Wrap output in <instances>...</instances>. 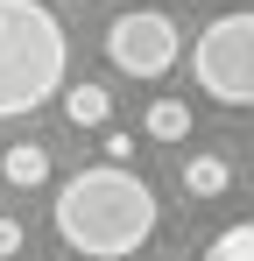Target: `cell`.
<instances>
[{
    "label": "cell",
    "mask_w": 254,
    "mask_h": 261,
    "mask_svg": "<svg viewBox=\"0 0 254 261\" xmlns=\"http://www.w3.org/2000/svg\"><path fill=\"white\" fill-rule=\"evenodd\" d=\"M7 254H21V219L0 212V261H7Z\"/></svg>",
    "instance_id": "8fae6325"
},
{
    "label": "cell",
    "mask_w": 254,
    "mask_h": 261,
    "mask_svg": "<svg viewBox=\"0 0 254 261\" xmlns=\"http://www.w3.org/2000/svg\"><path fill=\"white\" fill-rule=\"evenodd\" d=\"M64 71H71L64 21L42 0H0V120L36 113L42 99H57Z\"/></svg>",
    "instance_id": "7a4b0ae2"
},
{
    "label": "cell",
    "mask_w": 254,
    "mask_h": 261,
    "mask_svg": "<svg viewBox=\"0 0 254 261\" xmlns=\"http://www.w3.org/2000/svg\"><path fill=\"white\" fill-rule=\"evenodd\" d=\"M198 261H254V219H240V226H226L219 240H212Z\"/></svg>",
    "instance_id": "9c48e42d"
},
{
    "label": "cell",
    "mask_w": 254,
    "mask_h": 261,
    "mask_svg": "<svg viewBox=\"0 0 254 261\" xmlns=\"http://www.w3.org/2000/svg\"><path fill=\"white\" fill-rule=\"evenodd\" d=\"M176 21H169L163 7H127L113 14V29H106V57L120 64L127 78H163L169 64H176Z\"/></svg>",
    "instance_id": "277c9868"
},
{
    "label": "cell",
    "mask_w": 254,
    "mask_h": 261,
    "mask_svg": "<svg viewBox=\"0 0 254 261\" xmlns=\"http://www.w3.org/2000/svg\"><path fill=\"white\" fill-rule=\"evenodd\" d=\"M0 176H7L14 191L42 184V176H49V148H36V141H21V148H0Z\"/></svg>",
    "instance_id": "8992f818"
},
{
    "label": "cell",
    "mask_w": 254,
    "mask_h": 261,
    "mask_svg": "<svg viewBox=\"0 0 254 261\" xmlns=\"http://www.w3.org/2000/svg\"><path fill=\"white\" fill-rule=\"evenodd\" d=\"M64 113H71V127H106L113 120V99H106V85H64Z\"/></svg>",
    "instance_id": "5b68a950"
},
{
    "label": "cell",
    "mask_w": 254,
    "mask_h": 261,
    "mask_svg": "<svg viewBox=\"0 0 254 261\" xmlns=\"http://www.w3.org/2000/svg\"><path fill=\"white\" fill-rule=\"evenodd\" d=\"M226 184H233L226 155H184V191H191V198H219Z\"/></svg>",
    "instance_id": "52a82bcc"
},
{
    "label": "cell",
    "mask_w": 254,
    "mask_h": 261,
    "mask_svg": "<svg viewBox=\"0 0 254 261\" xmlns=\"http://www.w3.org/2000/svg\"><path fill=\"white\" fill-rule=\"evenodd\" d=\"M127 155H134V134L113 127V134H106V163H113V170H127Z\"/></svg>",
    "instance_id": "30bf717a"
},
{
    "label": "cell",
    "mask_w": 254,
    "mask_h": 261,
    "mask_svg": "<svg viewBox=\"0 0 254 261\" xmlns=\"http://www.w3.org/2000/svg\"><path fill=\"white\" fill-rule=\"evenodd\" d=\"M191 78L219 106H254V14H219L198 49H191Z\"/></svg>",
    "instance_id": "3957f363"
},
{
    "label": "cell",
    "mask_w": 254,
    "mask_h": 261,
    "mask_svg": "<svg viewBox=\"0 0 254 261\" xmlns=\"http://www.w3.org/2000/svg\"><path fill=\"white\" fill-rule=\"evenodd\" d=\"M57 233L92 261H127V254H141V240L156 233V191L134 170L92 163V170L57 184Z\"/></svg>",
    "instance_id": "6da1fadb"
},
{
    "label": "cell",
    "mask_w": 254,
    "mask_h": 261,
    "mask_svg": "<svg viewBox=\"0 0 254 261\" xmlns=\"http://www.w3.org/2000/svg\"><path fill=\"white\" fill-rule=\"evenodd\" d=\"M148 134H156V141H184V134H191V106H184V99H156V106H148Z\"/></svg>",
    "instance_id": "ba28073f"
}]
</instances>
